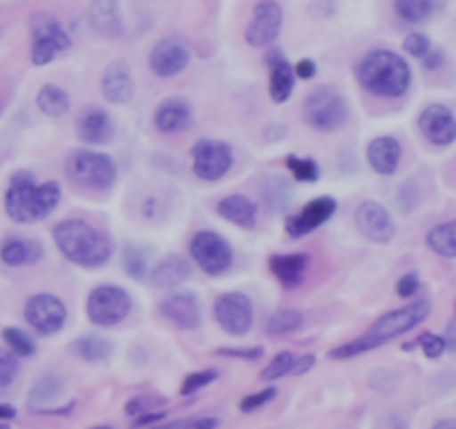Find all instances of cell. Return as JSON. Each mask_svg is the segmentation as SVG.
Instances as JSON below:
<instances>
[{
  "label": "cell",
  "instance_id": "cell-1",
  "mask_svg": "<svg viewBox=\"0 0 456 429\" xmlns=\"http://www.w3.org/2000/svg\"><path fill=\"white\" fill-rule=\"evenodd\" d=\"M429 311H432V304H429L428 300L411 302V304L401 306V309L389 311V313L380 315V318L376 320L365 336L331 349V352H329V358H331V360H349V358L362 356V353L371 352V349L383 347L389 340L398 338V336L407 334V331H411L414 327H419L420 322H425Z\"/></svg>",
  "mask_w": 456,
  "mask_h": 429
},
{
  "label": "cell",
  "instance_id": "cell-2",
  "mask_svg": "<svg viewBox=\"0 0 456 429\" xmlns=\"http://www.w3.org/2000/svg\"><path fill=\"white\" fill-rule=\"evenodd\" d=\"M52 238L61 255L81 269H101L114 253L112 239L83 220L59 222Z\"/></svg>",
  "mask_w": 456,
  "mask_h": 429
},
{
  "label": "cell",
  "instance_id": "cell-3",
  "mask_svg": "<svg viewBox=\"0 0 456 429\" xmlns=\"http://www.w3.org/2000/svg\"><path fill=\"white\" fill-rule=\"evenodd\" d=\"M61 201V186L56 182L37 183L34 174L20 170L12 177L5 192V210L10 220L19 224H34L47 220Z\"/></svg>",
  "mask_w": 456,
  "mask_h": 429
},
{
  "label": "cell",
  "instance_id": "cell-4",
  "mask_svg": "<svg viewBox=\"0 0 456 429\" xmlns=\"http://www.w3.org/2000/svg\"><path fill=\"white\" fill-rule=\"evenodd\" d=\"M358 83L380 99H401L411 85V68L401 54L374 50L361 59L356 68Z\"/></svg>",
  "mask_w": 456,
  "mask_h": 429
},
{
  "label": "cell",
  "instance_id": "cell-5",
  "mask_svg": "<svg viewBox=\"0 0 456 429\" xmlns=\"http://www.w3.org/2000/svg\"><path fill=\"white\" fill-rule=\"evenodd\" d=\"M65 173L87 190H110L117 182V164L105 152L77 150L65 161Z\"/></svg>",
  "mask_w": 456,
  "mask_h": 429
},
{
  "label": "cell",
  "instance_id": "cell-6",
  "mask_svg": "<svg viewBox=\"0 0 456 429\" xmlns=\"http://www.w3.org/2000/svg\"><path fill=\"white\" fill-rule=\"evenodd\" d=\"M305 119L318 133H333L342 128L349 117V108L340 90L333 85H320L305 99Z\"/></svg>",
  "mask_w": 456,
  "mask_h": 429
},
{
  "label": "cell",
  "instance_id": "cell-7",
  "mask_svg": "<svg viewBox=\"0 0 456 429\" xmlns=\"http://www.w3.org/2000/svg\"><path fill=\"white\" fill-rule=\"evenodd\" d=\"M86 311L92 325L117 327L133 311V297L117 284H101V287L92 288L87 295Z\"/></svg>",
  "mask_w": 456,
  "mask_h": 429
},
{
  "label": "cell",
  "instance_id": "cell-8",
  "mask_svg": "<svg viewBox=\"0 0 456 429\" xmlns=\"http://www.w3.org/2000/svg\"><path fill=\"white\" fill-rule=\"evenodd\" d=\"M191 257L206 275L217 278L233 266V248L219 233L200 231L191 239Z\"/></svg>",
  "mask_w": 456,
  "mask_h": 429
},
{
  "label": "cell",
  "instance_id": "cell-9",
  "mask_svg": "<svg viewBox=\"0 0 456 429\" xmlns=\"http://www.w3.org/2000/svg\"><path fill=\"white\" fill-rule=\"evenodd\" d=\"M32 63L38 68L50 65L72 43L63 25L47 14H37L32 19Z\"/></svg>",
  "mask_w": 456,
  "mask_h": 429
},
{
  "label": "cell",
  "instance_id": "cell-10",
  "mask_svg": "<svg viewBox=\"0 0 456 429\" xmlns=\"http://www.w3.org/2000/svg\"><path fill=\"white\" fill-rule=\"evenodd\" d=\"M213 315L217 325L231 336H247L253 327V302L248 300L247 293L228 291L215 297Z\"/></svg>",
  "mask_w": 456,
  "mask_h": 429
},
{
  "label": "cell",
  "instance_id": "cell-11",
  "mask_svg": "<svg viewBox=\"0 0 456 429\" xmlns=\"http://www.w3.org/2000/svg\"><path fill=\"white\" fill-rule=\"evenodd\" d=\"M192 173L204 182H219L233 166L231 146L217 139H200L192 146Z\"/></svg>",
  "mask_w": 456,
  "mask_h": 429
},
{
  "label": "cell",
  "instance_id": "cell-12",
  "mask_svg": "<svg viewBox=\"0 0 456 429\" xmlns=\"http://www.w3.org/2000/svg\"><path fill=\"white\" fill-rule=\"evenodd\" d=\"M25 320L37 334L54 336L63 329L68 309L61 297L52 295V293H37L25 302Z\"/></svg>",
  "mask_w": 456,
  "mask_h": 429
},
{
  "label": "cell",
  "instance_id": "cell-13",
  "mask_svg": "<svg viewBox=\"0 0 456 429\" xmlns=\"http://www.w3.org/2000/svg\"><path fill=\"white\" fill-rule=\"evenodd\" d=\"M284 12L275 0H260L253 7V19L247 28V43L251 47H271L282 32Z\"/></svg>",
  "mask_w": 456,
  "mask_h": 429
},
{
  "label": "cell",
  "instance_id": "cell-14",
  "mask_svg": "<svg viewBox=\"0 0 456 429\" xmlns=\"http://www.w3.org/2000/svg\"><path fill=\"white\" fill-rule=\"evenodd\" d=\"M356 229L362 238H367L374 244H389L396 235V224L392 214L379 201H362L354 214Z\"/></svg>",
  "mask_w": 456,
  "mask_h": 429
},
{
  "label": "cell",
  "instance_id": "cell-15",
  "mask_svg": "<svg viewBox=\"0 0 456 429\" xmlns=\"http://www.w3.org/2000/svg\"><path fill=\"white\" fill-rule=\"evenodd\" d=\"M148 63H151V69L155 77L173 78L188 68V63H191V50L179 38L166 36L152 45Z\"/></svg>",
  "mask_w": 456,
  "mask_h": 429
},
{
  "label": "cell",
  "instance_id": "cell-16",
  "mask_svg": "<svg viewBox=\"0 0 456 429\" xmlns=\"http://www.w3.org/2000/svg\"><path fill=\"white\" fill-rule=\"evenodd\" d=\"M338 210V201L333 197L322 195L311 199L300 213L291 214L284 224V231H287L291 238H305V235L314 233L315 229H320L322 224H327Z\"/></svg>",
  "mask_w": 456,
  "mask_h": 429
},
{
  "label": "cell",
  "instance_id": "cell-17",
  "mask_svg": "<svg viewBox=\"0 0 456 429\" xmlns=\"http://www.w3.org/2000/svg\"><path fill=\"white\" fill-rule=\"evenodd\" d=\"M419 128L432 146L445 148L456 142V117L441 103L428 105L419 117Z\"/></svg>",
  "mask_w": 456,
  "mask_h": 429
},
{
  "label": "cell",
  "instance_id": "cell-18",
  "mask_svg": "<svg viewBox=\"0 0 456 429\" xmlns=\"http://www.w3.org/2000/svg\"><path fill=\"white\" fill-rule=\"evenodd\" d=\"M161 315L182 331H195L201 327V306L195 293L177 291L164 297L159 304Z\"/></svg>",
  "mask_w": 456,
  "mask_h": 429
},
{
  "label": "cell",
  "instance_id": "cell-19",
  "mask_svg": "<svg viewBox=\"0 0 456 429\" xmlns=\"http://www.w3.org/2000/svg\"><path fill=\"white\" fill-rule=\"evenodd\" d=\"M101 92H103L105 101L112 105H124L133 99L134 81L126 61H112L105 68L103 78H101Z\"/></svg>",
  "mask_w": 456,
  "mask_h": 429
},
{
  "label": "cell",
  "instance_id": "cell-20",
  "mask_svg": "<svg viewBox=\"0 0 456 429\" xmlns=\"http://www.w3.org/2000/svg\"><path fill=\"white\" fill-rule=\"evenodd\" d=\"M77 134L87 146H103L112 139L114 124L101 108H86L77 117Z\"/></svg>",
  "mask_w": 456,
  "mask_h": 429
},
{
  "label": "cell",
  "instance_id": "cell-21",
  "mask_svg": "<svg viewBox=\"0 0 456 429\" xmlns=\"http://www.w3.org/2000/svg\"><path fill=\"white\" fill-rule=\"evenodd\" d=\"M155 125L159 133L164 134H177L186 133L192 125V108L186 99H173L161 101L159 108L155 112Z\"/></svg>",
  "mask_w": 456,
  "mask_h": 429
},
{
  "label": "cell",
  "instance_id": "cell-22",
  "mask_svg": "<svg viewBox=\"0 0 456 429\" xmlns=\"http://www.w3.org/2000/svg\"><path fill=\"white\" fill-rule=\"evenodd\" d=\"M403 157V146L396 137H376L367 146V164L383 177H389L398 170Z\"/></svg>",
  "mask_w": 456,
  "mask_h": 429
},
{
  "label": "cell",
  "instance_id": "cell-23",
  "mask_svg": "<svg viewBox=\"0 0 456 429\" xmlns=\"http://www.w3.org/2000/svg\"><path fill=\"white\" fill-rule=\"evenodd\" d=\"M266 65L271 69L269 77V94L275 103H284L291 99L293 85H296V69L291 68L280 50H271L266 54Z\"/></svg>",
  "mask_w": 456,
  "mask_h": 429
},
{
  "label": "cell",
  "instance_id": "cell-24",
  "mask_svg": "<svg viewBox=\"0 0 456 429\" xmlns=\"http://www.w3.org/2000/svg\"><path fill=\"white\" fill-rule=\"evenodd\" d=\"M90 25L99 36L119 38L124 34V19L117 0H92Z\"/></svg>",
  "mask_w": 456,
  "mask_h": 429
},
{
  "label": "cell",
  "instance_id": "cell-25",
  "mask_svg": "<svg viewBox=\"0 0 456 429\" xmlns=\"http://www.w3.org/2000/svg\"><path fill=\"white\" fill-rule=\"evenodd\" d=\"M217 214L233 226L251 231L257 224V204L247 195H228L217 204Z\"/></svg>",
  "mask_w": 456,
  "mask_h": 429
},
{
  "label": "cell",
  "instance_id": "cell-26",
  "mask_svg": "<svg viewBox=\"0 0 456 429\" xmlns=\"http://www.w3.org/2000/svg\"><path fill=\"white\" fill-rule=\"evenodd\" d=\"M309 255L306 253H287V255H271L269 269L282 287L293 288L305 279Z\"/></svg>",
  "mask_w": 456,
  "mask_h": 429
},
{
  "label": "cell",
  "instance_id": "cell-27",
  "mask_svg": "<svg viewBox=\"0 0 456 429\" xmlns=\"http://www.w3.org/2000/svg\"><path fill=\"white\" fill-rule=\"evenodd\" d=\"M45 251L38 239H25V238H10L0 247V260L7 266H28L37 264L43 260Z\"/></svg>",
  "mask_w": 456,
  "mask_h": 429
},
{
  "label": "cell",
  "instance_id": "cell-28",
  "mask_svg": "<svg viewBox=\"0 0 456 429\" xmlns=\"http://www.w3.org/2000/svg\"><path fill=\"white\" fill-rule=\"evenodd\" d=\"M191 262L183 255H166L159 264L152 269L151 282L157 288H175L191 278Z\"/></svg>",
  "mask_w": 456,
  "mask_h": 429
},
{
  "label": "cell",
  "instance_id": "cell-29",
  "mask_svg": "<svg viewBox=\"0 0 456 429\" xmlns=\"http://www.w3.org/2000/svg\"><path fill=\"white\" fill-rule=\"evenodd\" d=\"M61 392H63V380H61L59 376H43V378L34 384L32 392H29V407H32L34 411H38V414H45V411L50 409L52 402L61 396Z\"/></svg>",
  "mask_w": 456,
  "mask_h": 429
},
{
  "label": "cell",
  "instance_id": "cell-30",
  "mask_svg": "<svg viewBox=\"0 0 456 429\" xmlns=\"http://www.w3.org/2000/svg\"><path fill=\"white\" fill-rule=\"evenodd\" d=\"M429 251L436 253L438 257H456V220L443 222V224L429 229L428 238Z\"/></svg>",
  "mask_w": 456,
  "mask_h": 429
},
{
  "label": "cell",
  "instance_id": "cell-31",
  "mask_svg": "<svg viewBox=\"0 0 456 429\" xmlns=\"http://www.w3.org/2000/svg\"><path fill=\"white\" fill-rule=\"evenodd\" d=\"M37 105H38V110H41L43 115L59 119V117L68 115L72 101H69V94L63 90V87L43 85L41 90H38Z\"/></svg>",
  "mask_w": 456,
  "mask_h": 429
},
{
  "label": "cell",
  "instance_id": "cell-32",
  "mask_svg": "<svg viewBox=\"0 0 456 429\" xmlns=\"http://www.w3.org/2000/svg\"><path fill=\"white\" fill-rule=\"evenodd\" d=\"M74 352L77 356H81L87 362H101L108 360L110 353H112V343L108 338L99 334H87L74 343Z\"/></svg>",
  "mask_w": 456,
  "mask_h": 429
},
{
  "label": "cell",
  "instance_id": "cell-33",
  "mask_svg": "<svg viewBox=\"0 0 456 429\" xmlns=\"http://www.w3.org/2000/svg\"><path fill=\"white\" fill-rule=\"evenodd\" d=\"M398 19L410 25H423L432 19L434 0H394Z\"/></svg>",
  "mask_w": 456,
  "mask_h": 429
},
{
  "label": "cell",
  "instance_id": "cell-34",
  "mask_svg": "<svg viewBox=\"0 0 456 429\" xmlns=\"http://www.w3.org/2000/svg\"><path fill=\"white\" fill-rule=\"evenodd\" d=\"M305 322V315L297 309H278L266 320V334L269 336H287L297 331Z\"/></svg>",
  "mask_w": 456,
  "mask_h": 429
},
{
  "label": "cell",
  "instance_id": "cell-35",
  "mask_svg": "<svg viewBox=\"0 0 456 429\" xmlns=\"http://www.w3.org/2000/svg\"><path fill=\"white\" fill-rule=\"evenodd\" d=\"M262 199H265V206L271 210V213H280L289 206L291 201V186H289L284 179L271 177L269 182L262 188Z\"/></svg>",
  "mask_w": 456,
  "mask_h": 429
},
{
  "label": "cell",
  "instance_id": "cell-36",
  "mask_svg": "<svg viewBox=\"0 0 456 429\" xmlns=\"http://www.w3.org/2000/svg\"><path fill=\"white\" fill-rule=\"evenodd\" d=\"M121 262H124L126 273L133 279L142 282L148 275V255L143 253V248L134 247V244H126L124 253H121Z\"/></svg>",
  "mask_w": 456,
  "mask_h": 429
},
{
  "label": "cell",
  "instance_id": "cell-37",
  "mask_svg": "<svg viewBox=\"0 0 456 429\" xmlns=\"http://www.w3.org/2000/svg\"><path fill=\"white\" fill-rule=\"evenodd\" d=\"M287 168L291 170L293 179L302 183H315L320 179V168L314 159L309 157H297L289 155L287 157Z\"/></svg>",
  "mask_w": 456,
  "mask_h": 429
},
{
  "label": "cell",
  "instance_id": "cell-38",
  "mask_svg": "<svg viewBox=\"0 0 456 429\" xmlns=\"http://www.w3.org/2000/svg\"><path fill=\"white\" fill-rule=\"evenodd\" d=\"M3 340H5L7 347L12 349V352L16 353V356L20 358H29L37 353V344H34V340L29 338L28 334H25L23 329H16V327H7L5 331H3Z\"/></svg>",
  "mask_w": 456,
  "mask_h": 429
},
{
  "label": "cell",
  "instance_id": "cell-39",
  "mask_svg": "<svg viewBox=\"0 0 456 429\" xmlns=\"http://www.w3.org/2000/svg\"><path fill=\"white\" fill-rule=\"evenodd\" d=\"M293 365H296V356H293L291 352H280L278 356L271 358L269 365L262 369L260 378L269 383V380H280L284 378V376H291Z\"/></svg>",
  "mask_w": 456,
  "mask_h": 429
},
{
  "label": "cell",
  "instance_id": "cell-40",
  "mask_svg": "<svg viewBox=\"0 0 456 429\" xmlns=\"http://www.w3.org/2000/svg\"><path fill=\"white\" fill-rule=\"evenodd\" d=\"M168 405V398L157 396V393H143V396L130 398L126 405V414L128 416H142L148 411H159V407Z\"/></svg>",
  "mask_w": 456,
  "mask_h": 429
},
{
  "label": "cell",
  "instance_id": "cell-41",
  "mask_svg": "<svg viewBox=\"0 0 456 429\" xmlns=\"http://www.w3.org/2000/svg\"><path fill=\"white\" fill-rule=\"evenodd\" d=\"M19 371H20V362L19 358H16V353L0 349V392L14 383Z\"/></svg>",
  "mask_w": 456,
  "mask_h": 429
},
{
  "label": "cell",
  "instance_id": "cell-42",
  "mask_svg": "<svg viewBox=\"0 0 456 429\" xmlns=\"http://www.w3.org/2000/svg\"><path fill=\"white\" fill-rule=\"evenodd\" d=\"M217 380V371L215 369H206V371H195V374H188L182 383V396H191V393H197L200 389L208 387L210 383Z\"/></svg>",
  "mask_w": 456,
  "mask_h": 429
},
{
  "label": "cell",
  "instance_id": "cell-43",
  "mask_svg": "<svg viewBox=\"0 0 456 429\" xmlns=\"http://www.w3.org/2000/svg\"><path fill=\"white\" fill-rule=\"evenodd\" d=\"M215 427H217V418L200 416V418H182L166 425H152V427L148 429H215Z\"/></svg>",
  "mask_w": 456,
  "mask_h": 429
},
{
  "label": "cell",
  "instance_id": "cell-44",
  "mask_svg": "<svg viewBox=\"0 0 456 429\" xmlns=\"http://www.w3.org/2000/svg\"><path fill=\"white\" fill-rule=\"evenodd\" d=\"M403 47H405L407 54L414 56V59H425V56L432 52V43H429V38L420 32L407 34V38L403 41Z\"/></svg>",
  "mask_w": 456,
  "mask_h": 429
},
{
  "label": "cell",
  "instance_id": "cell-45",
  "mask_svg": "<svg viewBox=\"0 0 456 429\" xmlns=\"http://www.w3.org/2000/svg\"><path fill=\"white\" fill-rule=\"evenodd\" d=\"M275 396H278V389L275 387H266V389H262V392L251 393V396H247L242 402H240V411H244V414H251V411L269 405Z\"/></svg>",
  "mask_w": 456,
  "mask_h": 429
},
{
  "label": "cell",
  "instance_id": "cell-46",
  "mask_svg": "<svg viewBox=\"0 0 456 429\" xmlns=\"http://www.w3.org/2000/svg\"><path fill=\"white\" fill-rule=\"evenodd\" d=\"M416 344H420L425 358H429V360H436V358H441L447 349L445 338H443V336H436V334H423Z\"/></svg>",
  "mask_w": 456,
  "mask_h": 429
},
{
  "label": "cell",
  "instance_id": "cell-47",
  "mask_svg": "<svg viewBox=\"0 0 456 429\" xmlns=\"http://www.w3.org/2000/svg\"><path fill=\"white\" fill-rule=\"evenodd\" d=\"M420 288V278L416 271H410V273L403 275L396 282V295L398 297H411L416 295V291Z\"/></svg>",
  "mask_w": 456,
  "mask_h": 429
},
{
  "label": "cell",
  "instance_id": "cell-48",
  "mask_svg": "<svg viewBox=\"0 0 456 429\" xmlns=\"http://www.w3.org/2000/svg\"><path fill=\"white\" fill-rule=\"evenodd\" d=\"M217 353L219 356L240 358V360H257V358L265 356V349H217Z\"/></svg>",
  "mask_w": 456,
  "mask_h": 429
},
{
  "label": "cell",
  "instance_id": "cell-49",
  "mask_svg": "<svg viewBox=\"0 0 456 429\" xmlns=\"http://www.w3.org/2000/svg\"><path fill=\"white\" fill-rule=\"evenodd\" d=\"M164 418H166V411H148V414L134 416L133 427H134V429L152 427V425H157V423H159V420H164Z\"/></svg>",
  "mask_w": 456,
  "mask_h": 429
},
{
  "label": "cell",
  "instance_id": "cell-50",
  "mask_svg": "<svg viewBox=\"0 0 456 429\" xmlns=\"http://www.w3.org/2000/svg\"><path fill=\"white\" fill-rule=\"evenodd\" d=\"M296 78H302V81H309V78H314L315 77V63L311 59H302L300 63L296 65Z\"/></svg>",
  "mask_w": 456,
  "mask_h": 429
},
{
  "label": "cell",
  "instance_id": "cell-51",
  "mask_svg": "<svg viewBox=\"0 0 456 429\" xmlns=\"http://www.w3.org/2000/svg\"><path fill=\"white\" fill-rule=\"evenodd\" d=\"M314 365H315V356H302V358H296V365H293L291 376H305L306 371L314 369Z\"/></svg>",
  "mask_w": 456,
  "mask_h": 429
},
{
  "label": "cell",
  "instance_id": "cell-52",
  "mask_svg": "<svg viewBox=\"0 0 456 429\" xmlns=\"http://www.w3.org/2000/svg\"><path fill=\"white\" fill-rule=\"evenodd\" d=\"M445 343H447V349H450V352H456V313H454V318L450 320V325H447V329H445Z\"/></svg>",
  "mask_w": 456,
  "mask_h": 429
},
{
  "label": "cell",
  "instance_id": "cell-53",
  "mask_svg": "<svg viewBox=\"0 0 456 429\" xmlns=\"http://www.w3.org/2000/svg\"><path fill=\"white\" fill-rule=\"evenodd\" d=\"M425 69H438L443 65V54L441 52H429L428 56L423 59Z\"/></svg>",
  "mask_w": 456,
  "mask_h": 429
},
{
  "label": "cell",
  "instance_id": "cell-54",
  "mask_svg": "<svg viewBox=\"0 0 456 429\" xmlns=\"http://www.w3.org/2000/svg\"><path fill=\"white\" fill-rule=\"evenodd\" d=\"M16 416V409L10 405H0V420H12Z\"/></svg>",
  "mask_w": 456,
  "mask_h": 429
},
{
  "label": "cell",
  "instance_id": "cell-55",
  "mask_svg": "<svg viewBox=\"0 0 456 429\" xmlns=\"http://www.w3.org/2000/svg\"><path fill=\"white\" fill-rule=\"evenodd\" d=\"M432 429H456V420H438Z\"/></svg>",
  "mask_w": 456,
  "mask_h": 429
},
{
  "label": "cell",
  "instance_id": "cell-56",
  "mask_svg": "<svg viewBox=\"0 0 456 429\" xmlns=\"http://www.w3.org/2000/svg\"><path fill=\"white\" fill-rule=\"evenodd\" d=\"M90 429H112V427H110V425H94V427Z\"/></svg>",
  "mask_w": 456,
  "mask_h": 429
},
{
  "label": "cell",
  "instance_id": "cell-57",
  "mask_svg": "<svg viewBox=\"0 0 456 429\" xmlns=\"http://www.w3.org/2000/svg\"><path fill=\"white\" fill-rule=\"evenodd\" d=\"M0 429H10V427H7V425H0Z\"/></svg>",
  "mask_w": 456,
  "mask_h": 429
}]
</instances>
